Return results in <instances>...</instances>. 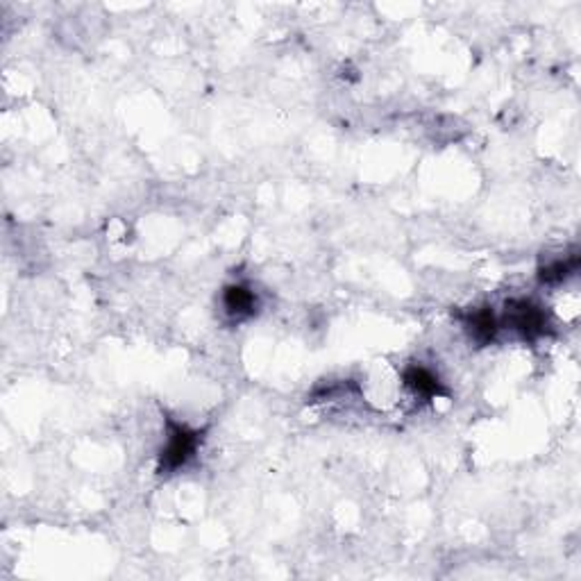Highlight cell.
Here are the masks:
<instances>
[{
	"label": "cell",
	"instance_id": "1",
	"mask_svg": "<svg viewBox=\"0 0 581 581\" xmlns=\"http://www.w3.org/2000/svg\"><path fill=\"white\" fill-rule=\"evenodd\" d=\"M200 441H203V433L185 427V424L176 423V420H168L167 445H164L162 457H159V472L162 475L164 472H176L182 466H186L194 459Z\"/></svg>",
	"mask_w": 581,
	"mask_h": 581
},
{
	"label": "cell",
	"instance_id": "2",
	"mask_svg": "<svg viewBox=\"0 0 581 581\" xmlns=\"http://www.w3.org/2000/svg\"><path fill=\"white\" fill-rule=\"evenodd\" d=\"M507 325L525 341H536L549 332V319L540 305L531 300L507 302Z\"/></svg>",
	"mask_w": 581,
	"mask_h": 581
},
{
	"label": "cell",
	"instance_id": "3",
	"mask_svg": "<svg viewBox=\"0 0 581 581\" xmlns=\"http://www.w3.org/2000/svg\"><path fill=\"white\" fill-rule=\"evenodd\" d=\"M402 379H405V386L409 388L414 395L424 397V400H432V397L445 395V388L441 384V379L432 373L424 366H406L405 373H402Z\"/></svg>",
	"mask_w": 581,
	"mask_h": 581
},
{
	"label": "cell",
	"instance_id": "4",
	"mask_svg": "<svg viewBox=\"0 0 581 581\" xmlns=\"http://www.w3.org/2000/svg\"><path fill=\"white\" fill-rule=\"evenodd\" d=\"M223 310L230 319L243 320L257 311V296L245 284H230L223 290Z\"/></svg>",
	"mask_w": 581,
	"mask_h": 581
},
{
	"label": "cell",
	"instance_id": "5",
	"mask_svg": "<svg viewBox=\"0 0 581 581\" xmlns=\"http://www.w3.org/2000/svg\"><path fill=\"white\" fill-rule=\"evenodd\" d=\"M463 325L468 328V332L472 334L477 343H489L493 341L495 334L500 329V319L495 316V311L491 307H481V310L468 311Z\"/></svg>",
	"mask_w": 581,
	"mask_h": 581
},
{
	"label": "cell",
	"instance_id": "6",
	"mask_svg": "<svg viewBox=\"0 0 581 581\" xmlns=\"http://www.w3.org/2000/svg\"><path fill=\"white\" fill-rule=\"evenodd\" d=\"M576 266H579V254H572L566 259H554L545 268H540V281L543 284H561L567 277L575 275Z\"/></svg>",
	"mask_w": 581,
	"mask_h": 581
}]
</instances>
